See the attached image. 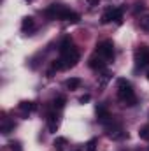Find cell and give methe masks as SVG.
<instances>
[{"instance_id": "9", "label": "cell", "mask_w": 149, "mask_h": 151, "mask_svg": "<svg viewBox=\"0 0 149 151\" xmlns=\"http://www.w3.org/2000/svg\"><path fill=\"white\" fill-rule=\"evenodd\" d=\"M58 49H60V55H62V56H63V55H67L70 49H74V46H72V39L65 37L62 42H60V47H58Z\"/></svg>"}, {"instance_id": "1", "label": "cell", "mask_w": 149, "mask_h": 151, "mask_svg": "<svg viewBox=\"0 0 149 151\" xmlns=\"http://www.w3.org/2000/svg\"><path fill=\"white\" fill-rule=\"evenodd\" d=\"M116 86H117V97H119V100H121L125 106L133 107V106L137 104V97H135V91H133L130 81L119 77V79L116 81Z\"/></svg>"}, {"instance_id": "24", "label": "cell", "mask_w": 149, "mask_h": 151, "mask_svg": "<svg viewBox=\"0 0 149 151\" xmlns=\"http://www.w3.org/2000/svg\"><path fill=\"white\" fill-rule=\"evenodd\" d=\"M27 2H32V0H27Z\"/></svg>"}, {"instance_id": "11", "label": "cell", "mask_w": 149, "mask_h": 151, "mask_svg": "<svg viewBox=\"0 0 149 151\" xmlns=\"http://www.w3.org/2000/svg\"><path fill=\"white\" fill-rule=\"evenodd\" d=\"M65 104H67V99H65L63 95H58L56 99H53V107H54V111L63 109V107H65Z\"/></svg>"}, {"instance_id": "20", "label": "cell", "mask_w": 149, "mask_h": 151, "mask_svg": "<svg viewBox=\"0 0 149 151\" xmlns=\"http://www.w3.org/2000/svg\"><path fill=\"white\" fill-rule=\"evenodd\" d=\"M140 28H142L144 32H149V16H146V18L140 19Z\"/></svg>"}, {"instance_id": "22", "label": "cell", "mask_w": 149, "mask_h": 151, "mask_svg": "<svg viewBox=\"0 0 149 151\" xmlns=\"http://www.w3.org/2000/svg\"><path fill=\"white\" fill-rule=\"evenodd\" d=\"M90 99H91V97L86 93V95H82V97L79 99V102H81V104H86V102H90Z\"/></svg>"}, {"instance_id": "13", "label": "cell", "mask_w": 149, "mask_h": 151, "mask_svg": "<svg viewBox=\"0 0 149 151\" xmlns=\"http://www.w3.org/2000/svg\"><path fill=\"white\" fill-rule=\"evenodd\" d=\"M81 83H82V81H81L79 77H70V79L65 81V86H67L69 90H77V88L81 86Z\"/></svg>"}, {"instance_id": "19", "label": "cell", "mask_w": 149, "mask_h": 151, "mask_svg": "<svg viewBox=\"0 0 149 151\" xmlns=\"http://www.w3.org/2000/svg\"><path fill=\"white\" fill-rule=\"evenodd\" d=\"M9 146H11V151H23V146L19 141H12V142H9Z\"/></svg>"}, {"instance_id": "6", "label": "cell", "mask_w": 149, "mask_h": 151, "mask_svg": "<svg viewBox=\"0 0 149 151\" xmlns=\"http://www.w3.org/2000/svg\"><path fill=\"white\" fill-rule=\"evenodd\" d=\"M58 125H60V114H58V111H51L47 114V130L51 134H54L58 130Z\"/></svg>"}, {"instance_id": "14", "label": "cell", "mask_w": 149, "mask_h": 151, "mask_svg": "<svg viewBox=\"0 0 149 151\" xmlns=\"http://www.w3.org/2000/svg\"><path fill=\"white\" fill-rule=\"evenodd\" d=\"M14 127H16L14 121H5V123L2 125V134H4V135H9V134L14 130Z\"/></svg>"}, {"instance_id": "25", "label": "cell", "mask_w": 149, "mask_h": 151, "mask_svg": "<svg viewBox=\"0 0 149 151\" xmlns=\"http://www.w3.org/2000/svg\"><path fill=\"white\" fill-rule=\"evenodd\" d=\"M148 79H149V74H148Z\"/></svg>"}, {"instance_id": "17", "label": "cell", "mask_w": 149, "mask_h": 151, "mask_svg": "<svg viewBox=\"0 0 149 151\" xmlns=\"http://www.w3.org/2000/svg\"><path fill=\"white\" fill-rule=\"evenodd\" d=\"M97 144H98V139L97 137H91L86 142V151H97Z\"/></svg>"}, {"instance_id": "26", "label": "cell", "mask_w": 149, "mask_h": 151, "mask_svg": "<svg viewBox=\"0 0 149 151\" xmlns=\"http://www.w3.org/2000/svg\"><path fill=\"white\" fill-rule=\"evenodd\" d=\"M148 151H149V148H148Z\"/></svg>"}, {"instance_id": "10", "label": "cell", "mask_w": 149, "mask_h": 151, "mask_svg": "<svg viewBox=\"0 0 149 151\" xmlns=\"http://www.w3.org/2000/svg\"><path fill=\"white\" fill-rule=\"evenodd\" d=\"M34 27H35V21H34V18H32V16L23 18V23H21V30H23V32H30Z\"/></svg>"}, {"instance_id": "15", "label": "cell", "mask_w": 149, "mask_h": 151, "mask_svg": "<svg viewBox=\"0 0 149 151\" xmlns=\"http://www.w3.org/2000/svg\"><path fill=\"white\" fill-rule=\"evenodd\" d=\"M111 21H114V12H112V9H107V11L102 14V23L107 25V23H111Z\"/></svg>"}, {"instance_id": "23", "label": "cell", "mask_w": 149, "mask_h": 151, "mask_svg": "<svg viewBox=\"0 0 149 151\" xmlns=\"http://www.w3.org/2000/svg\"><path fill=\"white\" fill-rule=\"evenodd\" d=\"M86 2H88L91 7H93V5H98V2H100V0H86Z\"/></svg>"}, {"instance_id": "2", "label": "cell", "mask_w": 149, "mask_h": 151, "mask_svg": "<svg viewBox=\"0 0 149 151\" xmlns=\"http://www.w3.org/2000/svg\"><path fill=\"white\" fill-rule=\"evenodd\" d=\"M44 14H46L49 19H63V21H67V18H69V14H70V9L65 7V5H62V4H51V5L44 11Z\"/></svg>"}, {"instance_id": "4", "label": "cell", "mask_w": 149, "mask_h": 151, "mask_svg": "<svg viewBox=\"0 0 149 151\" xmlns=\"http://www.w3.org/2000/svg\"><path fill=\"white\" fill-rule=\"evenodd\" d=\"M97 119H98V123H102V125H107L109 121H112L111 113H109V109H107L104 104H98V106H97Z\"/></svg>"}, {"instance_id": "12", "label": "cell", "mask_w": 149, "mask_h": 151, "mask_svg": "<svg viewBox=\"0 0 149 151\" xmlns=\"http://www.w3.org/2000/svg\"><path fill=\"white\" fill-rule=\"evenodd\" d=\"M67 144H69V142H67V139H65V137H56V139H54V142H53L54 151H63Z\"/></svg>"}, {"instance_id": "21", "label": "cell", "mask_w": 149, "mask_h": 151, "mask_svg": "<svg viewBox=\"0 0 149 151\" xmlns=\"http://www.w3.org/2000/svg\"><path fill=\"white\" fill-rule=\"evenodd\" d=\"M142 9H144V4H142V2H137V4H135V7H133V12L137 14V12H139V11H142Z\"/></svg>"}, {"instance_id": "3", "label": "cell", "mask_w": 149, "mask_h": 151, "mask_svg": "<svg viewBox=\"0 0 149 151\" xmlns=\"http://www.w3.org/2000/svg\"><path fill=\"white\" fill-rule=\"evenodd\" d=\"M97 55L102 56L104 60H111L114 58V44L112 40H102L97 44Z\"/></svg>"}, {"instance_id": "18", "label": "cell", "mask_w": 149, "mask_h": 151, "mask_svg": "<svg viewBox=\"0 0 149 151\" xmlns=\"http://www.w3.org/2000/svg\"><path fill=\"white\" fill-rule=\"evenodd\" d=\"M79 19H81V16L74 12V11H70V14H69V18H67V21L69 23H79Z\"/></svg>"}, {"instance_id": "8", "label": "cell", "mask_w": 149, "mask_h": 151, "mask_svg": "<svg viewBox=\"0 0 149 151\" xmlns=\"http://www.w3.org/2000/svg\"><path fill=\"white\" fill-rule=\"evenodd\" d=\"M35 107H37L35 102H27V100H25V102H19V111H21V114H23L25 118L32 113V111H35Z\"/></svg>"}, {"instance_id": "16", "label": "cell", "mask_w": 149, "mask_h": 151, "mask_svg": "<svg viewBox=\"0 0 149 151\" xmlns=\"http://www.w3.org/2000/svg\"><path fill=\"white\" fill-rule=\"evenodd\" d=\"M139 137L142 141H149V125H144L139 128Z\"/></svg>"}, {"instance_id": "7", "label": "cell", "mask_w": 149, "mask_h": 151, "mask_svg": "<svg viewBox=\"0 0 149 151\" xmlns=\"http://www.w3.org/2000/svg\"><path fill=\"white\" fill-rule=\"evenodd\" d=\"M88 65H90V69H93V70H104V69H105V62H104V58L98 56V55H93V56L88 60Z\"/></svg>"}, {"instance_id": "5", "label": "cell", "mask_w": 149, "mask_h": 151, "mask_svg": "<svg viewBox=\"0 0 149 151\" xmlns=\"http://www.w3.org/2000/svg\"><path fill=\"white\" fill-rule=\"evenodd\" d=\"M135 62L139 67H148L149 65V49L148 47H140L135 51Z\"/></svg>"}]
</instances>
